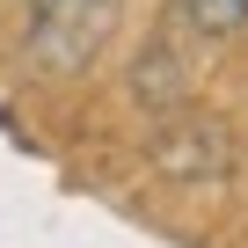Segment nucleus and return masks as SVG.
<instances>
[{
    "label": "nucleus",
    "instance_id": "1",
    "mask_svg": "<svg viewBox=\"0 0 248 248\" xmlns=\"http://www.w3.org/2000/svg\"><path fill=\"white\" fill-rule=\"evenodd\" d=\"M117 22V0H37V59L51 73H73Z\"/></svg>",
    "mask_w": 248,
    "mask_h": 248
},
{
    "label": "nucleus",
    "instance_id": "2",
    "mask_svg": "<svg viewBox=\"0 0 248 248\" xmlns=\"http://www.w3.org/2000/svg\"><path fill=\"white\" fill-rule=\"evenodd\" d=\"M183 8V22L197 30V37H233V30H248V0H175Z\"/></svg>",
    "mask_w": 248,
    "mask_h": 248
}]
</instances>
